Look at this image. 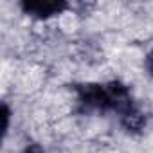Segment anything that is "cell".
Listing matches in <instances>:
<instances>
[{
  "label": "cell",
  "mask_w": 153,
  "mask_h": 153,
  "mask_svg": "<svg viewBox=\"0 0 153 153\" xmlns=\"http://www.w3.org/2000/svg\"><path fill=\"white\" fill-rule=\"evenodd\" d=\"M76 94H78V105L81 112H115L123 128L130 133H139L146 126L144 114L137 108L128 87L119 81L106 85H76Z\"/></svg>",
  "instance_id": "6da1fadb"
},
{
  "label": "cell",
  "mask_w": 153,
  "mask_h": 153,
  "mask_svg": "<svg viewBox=\"0 0 153 153\" xmlns=\"http://www.w3.org/2000/svg\"><path fill=\"white\" fill-rule=\"evenodd\" d=\"M25 15L34 18H49L54 15H59L67 9V4L63 0H24L20 4Z\"/></svg>",
  "instance_id": "7a4b0ae2"
},
{
  "label": "cell",
  "mask_w": 153,
  "mask_h": 153,
  "mask_svg": "<svg viewBox=\"0 0 153 153\" xmlns=\"http://www.w3.org/2000/svg\"><path fill=\"white\" fill-rule=\"evenodd\" d=\"M144 67H146V70H148V74L153 78V51L146 56V61H144Z\"/></svg>",
  "instance_id": "3957f363"
},
{
  "label": "cell",
  "mask_w": 153,
  "mask_h": 153,
  "mask_svg": "<svg viewBox=\"0 0 153 153\" xmlns=\"http://www.w3.org/2000/svg\"><path fill=\"white\" fill-rule=\"evenodd\" d=\"M9 108H7V105H4L2 106V117H4V133L7 131V126H9Z\"/></svg>",
  "instance_id": "277c9868"
},
{
  "label": "cell",
  "mask_w": 153,
  "mask_h": 153,
  "mask_svg": "<svg viewBox=\"0 0 153 153\" xmlns=\"http://www.w3.org/2000/svg\"><path fill=\"white\" fill-rule=\"evenodd\" d=\"M24 153H43V148H42L40 144H29V146L24 149Z\"/></svg>",
  "instance_id": "5b68a950"
}]
</instances>
